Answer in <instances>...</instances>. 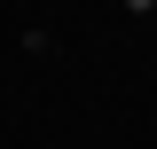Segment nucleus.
<instances>
[{
	"mask_svg": "<svg viewBox=\"0 0 157 149\" xmlns=\"http://www.w3.org/2000/svg\"><path fill=\"white\" fill-rule=\"evenodd\" d=\"M126 8H134V16H149V8H157V0H126Z\"/></svg>",
	"mask_w": 157,
	"mask_h": 149,
	"instance_id": "f257e3e1",
	"label": "nucleus"
}]
</instances>
